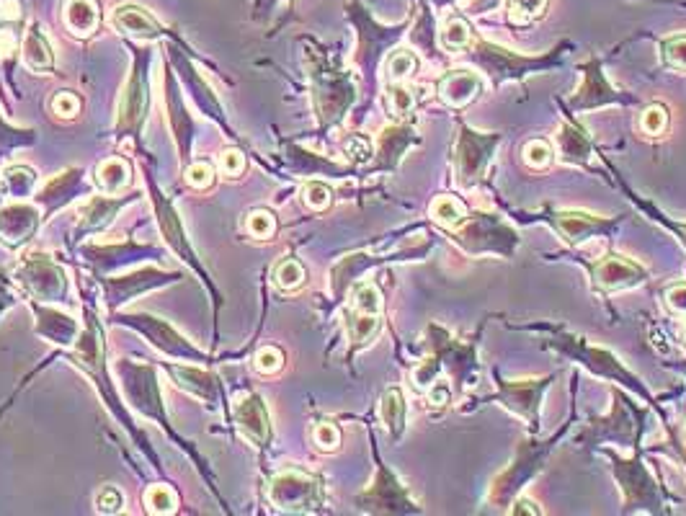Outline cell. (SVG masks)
I'll return each instance as SVG.
<instances>
[{"label":"cell","mask_w":686,"mask_h":516,"mask_svg":"<svg viewBox=\"0 0 686 516\" xmlns=\"http://www.w3.org/2000/svg\"><path fill=\"white\" fill-rule=\"evenodd\" d=\"M434 3H439V6H441V3H447V0H434Z\"/></svg>","instance_id":"cell-59"},{"label":"cell","mask_w":686,"mask_h":516,"mask_svg":"<svg viewBox=\"0 0 686 516\" xmlns=\"http://www.w3.org/2000/svg\"><path fill=\"white\" fill-rule=\"evenodd\" d=\"M472 44V31L462 16H449L441 26V47L449 52H462Z\"/></svg>","instance_id":"cell-29"},{"label":"cell","mask_w":686,"mask_h":516,"mask_svg":"<svg viewBox=\"0 0 686 516\" xmlns=\"http://www.w3.org/2000/svg\"><path fill=\"white\" fill-rule=\"evenodd\" d=\"M498 140H501L498 135L483 137L478 135V132L462 129L460 142H457V173H460L457 179H460L462 184L470 186L475 184V181H480L485 166H488L490 153H493V148L498 145Z\"/></svg>","instance_id":"cell-8"},{"label":"cell","mask_w":686,"mask_h":516,"mask_svg":"<svg viewBox=\"0 0 686 516\" xmlns=\"http://www.w3.org/2000/svg\"><path fill=\"white\" fill-rule=\"evenodd\" d=\"M132 52H135V68H132L122 99H119V140H137L147 119V111H150V50L135 47Z\"/></svg>","instance_id":"cell-1"},{"label":"cell","mask_w":686,"mask_h":516,"mask_svg":"<svg viewBox=\"0 0 686 516\" xmlns=\"http://www.w3.org/2000/svg\"><path fill=\"white\" fill-rule=\"evenodd\" d=\"M34 140H37V135L31 129H16L0 119V150L16 148V145H31Z\"/></svg>","instance_id":"cell-46"},{"label":"cell","mask_w":686,"mask_h":516,"mask_svg":"<svg viewBox=\"0 0 686 516\" xmlns=\"http://www.w3.org/2000/svg\"><path fill=\"white\" fill-rule=\"evenodd\" d=\"M11 305H16V295H13L11 287H8L6 277L0 274V313L6 308H11Z\"/></svg>","instance_id":"cell-55"},{"label":"cell","mask_w":686,"mask_h":516,"mask_svg":"<svg viewBox=\"0 0 686 516\" xmlns=\"http://www.w3.org/2000/svg\"><path fill=\"white\" fill-rule=\"evenodd\" d=\"M117 323H124V326L135 328L137 333L150 341L158 351L168 354L173 359H184V362H207V354L202 349H196L191 341H186L181 333L176 331L173 326H168L166 320L155 318L150 313H135V315H119Z\"/></svg>","instance_id":"cell-4"},{"label":"cell","mask_w":686,"mask_h":516,"mask_svg":"<svg viewBox=\"0 0 686 516\" xmlns=\"http://www.w3.org/2000/svg\"><path fill=\"white\" fill-rule=\"evenodd\" d=\"M31 310L37 315V336L47 338L52 344L62 346V349H70V346L78 344L80 338V323L73 315L62 313L57 308H47V302H31Z\"/></svg>","instance_id":"cell-12"},{"label":"cell","mask_w":686,"mask_h":516,"mask_svg":"<svg viewBox=\"0 0 686 516\" xmlns=\"http://www.w3.org/2000/svg\"><path fill=\"white\" fill-rule=\"evenodd\" d=\"M235 424L240 434L256 447H266L271 442V418L266 403L258 395H248L235 406Z\"/></svg>","instance_id":"cell-15"},{"label":"cell","mask_w":686,"mask_h":516,"mask_svg":"<svg viewBox=\"0 0 686 516\" xmlns=\"http://www.w3.org/2000/svg\"><path fill=\"white\" fill-rule=\"evenodd\" d=\"M320 498H323L320 480L302 470H282L269 483V501L287 514L313 511L320 504Z\"/></svg>","instance_id":"cell-5"},{"label":"cell","mask_w":686,"mask_h":516,"mask_svg":"<svg viewBox=\"0 0 686 516\" xmlns=\"http://www.w3.org/2000/svg\"><path fill=\"white\" fill-rule=\"evenodd\" d=\"M547 382L550 380H527V382H521V385H503L506 406H511L514 411L524 413V416H527L534 426L537 424L539 390H545Z\"/></svg>","instance_id":"cell-26"},{"label":"cell","mask_w":686,"mask_h":516,"mask_svg":"<svg viewBox=\"0 0 686 516\" xmlns=\"http://www.w3.org/2000/svg\"><path fill=\"white\" fill-rule=\"evenodd\" d=\"M111 24L119 34L132 39H140V42H155L166 34L163 24L155 19L153 13L147 8L137 6V3H124L111 11Z\"/></svg>","instance_id":"cell-13"},{"label":"cell","mask_w":686,"mask_h":516,"mask_svg":"<svg viewBox=\"0 0 686 516\" xmlns=\"http://www.w3.org/2000/svg\"><path fill=\"white\" fill-rule=\"evenodd\" d=\"M21 57H24L26 68L34 70V73H47V70L55 68V52L49 47L47 37H44V31L39 24H34L24 34Z\"/></svg>","instance_id":"cell-22"},{"label":"cell","mask_w":686,"mask_h":516,"mask_svg":"<svg viewBox=\"0 0 686 516\" xmlns=\"http://www.w3.org/2000/svg\"><path fill=\"white\" fill-rule=\"evenodd\" d=\"M524 163H527L529 168H534V171H545L552 163V148L545 140L527 142V148H524Z\"/></svg>","instance_id":"cell-43"},{"label":"cell","mask_w":686,"mask_h":516,"mask_svg":"<svg viewBox=\"0 0 686 516\" xmlns=\"http://www.w3.org/2000/svg\"><path fill=\"white\" fill-rule=\"evenodd\" d=\"M416 106V96H413L411 88H405L403 83H392L390 91H387V109H390L392 117H408Z\"/></svg>","instance_id":"cell-39"},{"label":"cell","mask_w":686,"mask_h":516,"mask_svg":"<svg viewBox=\"0 0 686 516\" xmlns=\"http://www.w3.org/2000/svg\"><path fill=\"white\" fill-rule=\"evenodd\" d=\"M305 266L294 258H284L282 264H276L274 269V284L284 292H292V289H300L305 284Z\"/></svg>","instance_id":"cell-34"},{"label":"cell","mask_w":686,"mask_h":516,"mask_svg":"<svg viewBox=\"0 0 686 516\" xmlns=\"http://www.w3.org/2000/svg\"><path fill=\"white\" fill-rule=\"evenodd\" d=\"M416 65H418V60L413 52L395 50L390 57H387L385 73L392 83H403L405 78H411V75L416 73Z\"/></svg>","instance_id":"cell-36"},{"label":"cell","mask_w":686,"mask_h":516,"mask_svg":"<svg viewBox=\"0 0 686 516\" xmlns=\"http://www.w3.org/2000/svg\"><path fill=\"white\" fill-rule=\"evenodd\" d=\"M166 101H168V119H171L173 135L178 142V155L181 160H189L191 153V140H194V122H191L189 111H186L184 99L176 88V78L168 75L166 78Z\"/></svg>","instance_id":"cell-18"},{"label":"cell","mask_w":686,"mask_h":516,"mask_svg":"<svg viewBox=\"0 0 686 516\" xmlns=\"http://www.w3.org/2000/svg\"><path fill=\"white\" fill-rule=\"evenodd\" d=\"M313 442L315 447L323 449V452H336L341 447V431L331 421H323V424H315L313 429Z\"/></svg>","instance_id":"cell-44"},{"label":"cell","mask_w":686,"mask_h":516,"mask_svg":"<svg viewBox=\"0 0 686 516\" xmlns=\"http://www.w3.org/2000/svg\"><path fill=\"white\" fill-rule=\"evenodd\" d=\"M279 230V222H276L274 212L269 209H253L245 217V233L251 235L256 240H271Z\"/></svg>","instance_id":"cell-30"},{"label":"cell","mask_w":686,"mask_h":516,"mask_svg":"<svg viewBox=\"0 0 686 516\" xmlns=\"http://www.w3.org/2000/svg\"><path fill=\"white\" fill-rule=\"evenodd\" d=\"M382 328L380 315H369V313H356L354 318L349 320V336L354 341V346H364L369 344Z\"/></svg>","instance_id":"cell-32"},{"label":"cell","mask_w":686,"mask_h":516,"mask_svg":"<svg viewBox=\"0 0 686 516\" xmlns=\"http://www.w3.org/2000/svg\"><path fill=\"white\" fill-rule=\"evenodd\" d=\"M552 222L558 225L560 233L565 235L568 243H578V240H586L588 235L601 233V230L609 228V222L599 220L594 215H586V212H558L552 217Z\"/></svg>","instance_id":"cell-25"},{"label":"cell","mask_w":686,"mask_h":516,"mask_svg":"<svg viewBox=\"0 0 686 516\" xmlns=\"http://www.w3.org/2000/svg\"><path fill=\"white\" fill-rule=\"evenodd\" d=\"M351 101H354V91H351V83L346 75H315V109H318L323 124L338 122L343 117V111L351 106Z\"/></svg>","instance_id":"cell-9"},{"label":"cell","mask_w":686,"mask_h":516,"mask_svg":"<svg viewBox=\"0 0 686 516\" xmlns=\"http://www.w3.org/2000/svg\"><path fill=\"white\" fill-rule=\"evenodd\" d=\"M168 372H171L173 382L178 387H184L186 393L196 395V398L215 408V403L220 400V380L215 375L204 372L202 367H191V364H184V367H173L171 364Z\"/></svg>","instance_id":"cell-19"},{"label":"cell","mask_w":686,"mask_h":516,"mask_svg":"<svg viewBox=\"0 0 686 516\" xmlns=\"http://www.w3.org/2000/svg\"><path fill=\"white\" fill-rule=\"evenodd\" d=\"M583 135H586V132H581V129H573V127L560 129V135H558L560 153H563L568 160H578V163H583L588 155V140Z\"/></svg>","instance_id":"cell-35"},{"label":"cell","mask_w":686,"mask_h":516,"mask_svg":"<svg viewBox=\"0 0 686 516\" xmlns=\"http://www.w3.org/2000/svg\"><path fill=\"white\" fill-rule=\"evenodd\" d=\"M117 375L122 377L124 395H127L129 403H132L137 411H142V416L155 418L160 426H166L168 429V416L166 408H163V398H160V382L155 367L129 362V359H119Z\"/></svg>","instance_id":"cell-3"},{"label":"cell","mask_w":686,"mask_h":516,"mask_svg":"<svg viewBox=\"0 0 686 516\" xmlns=\"http://www.w3.org/2000/svg\"><path fill=\"white\" fill-rule=\"evenodd\" d=\"M245 168V158L238 153V150H227V153L220 155V171L225 176H238L243 173Z\"/></svg>","instance_id":"cell-51"},{"label":"cell","mask_w":686,"mask_h":516,"mask_svg":"<svg viewBox=\"0 0 686 516\" xmlns=\"http://www.w3.org/2000/svg\"><path fill=\"white\" fill-rule=\"evenodd\" d=\"M6 197H8V189H6V184L0 181V204H3V199H6Z\"/></svg>","instance_id":"cell-58"},{"label":"cell","mask_w":686,"mask_h":516,"mask_svg":"<svg viewBox=\"0 0 686 516\" xmlns=\"http://www.w3.org/2000/svg\"><path fill=\"white\" fill-rule=\"evenodd\" d=\"M380 416L385 429L390 431L392 437H400L405 429V398L398 387H390L385 395H382L380 403Z\"/></svg>","instance_id":"cell-27"},{"label":"cell","mask_w":686,"mask_h":516,"mask_svg":"<svg viewBox=\"0 0 686 516\" xmlns=\"http://www.w3.org/2000/svg\"><path fill=\"white\" fill-rule=\"evenodd\" d=\"M186 181L199 191L209 189V186L215 184V168L209 166L207 160H196V163L189 166V171H186Z\"/></svg>","instance_id":"cell-47"},{"label":"cell","mask_w":686,"mask_h":516,"mask_svg":"<svg viewBox=\"0 0 686 516\" xmlns=\"http://www.w3.org/2000/svg\"><path fill=\"white\" fill-rule=\"evenodd\" d=\"M302 202L313 212H323V209L331 207L333 191L325 184H320V181H307L305 189H302Z\"/></svg>","instance_id":"cell-41"},{"label":"cell","mask_w":686,"mask_h":516,"mask_svg":"<svg viewBox=\"0 0 686 516\" xmlns=\"http://www.w3.org/2000/svg\"><path fill=\"white\" fill-rule=\"evenodd\" d=\"M661 50L663 60H666L668 65L686 70V34H681V37H668L666 42L661 44Z\"/></svg>","instance_id":"cell-48"},{"label":"cell","mask_w":686,"mask_h":516,"mask_svg":"<svg viewBox=\"0 0 686 516\" xmlns=\"http://www.w3.org/2000/svg\"><path fill=\"white\" fill-rule=\"evenodd\" d=\"M16 282L37 302H47V305L70 302L68 274L47 253H26L21 264L16 266Z\"/></svg>","instance_id":"cell-2"},{"label":"cell","mask_w":686,"mask_h":516,"mask_svg":"<svg viewBox=\"0 0 686 516\" xmlns=\"http://www.w3.org/2000/svg\"><path fill=\"white\" fill-rule=\"evenodd\" d=\"M147 181H150V194H153V202H155V215H158V225H160V230H163V238H166V243L178 253V256L186 258V264L194 266V269L199 271L204 279H207V271L199 266V261H196V253L191 251L189 240H186V230H184V225H181V220H178L176 209H173L171 204L163 199V194H160L158 186L153 184V179H147Z\"/></svg>","instance_id":"cell-11"},{"label":"cell","mask_w":686,"mask_h":516,"mask_svg":"<svg viewBox=\"0 0 686 516\" xmlns=\"http://www.w3.org/2000/svg\"><path fill=\"white\" fill-rule=\"evenodd\" d=\"M21 19H24L21 0H0V21L3 24H19Z\"/></svg>","instance_id":"cell-52"},{"label":"cell","mask_w":686,"mask_h":516,"mask_svg":"<svg viewBox=\"0 0 686 516\" xmlns=\"http://www.w3.org/2000/svg\"><path fill=\"white\" fill-rule=\"evenodd\" d=\"M547 0H506V13L514 24H532L545 16Z\"/></svg>","instance_id":"cell-33"},{"label":"cell","mask_w":686,"mask_h":516,"mask_svg":"<svg viewBox=\"0 0 686 516\" xmlns=\"http://www.w3.org/2000/svg\"><path fill=\"white\" fill-rule=\"evenodd\" d=\"M351 302H354L356 313H369V315L382 313V295H380V289L374 287L372 282L356 284L354 295H351Z\"/></svg>","instance_id":"cell-37"},{"label":"cell","mask_w":686,"mask_h":516,"mask_svg":"<svg viewBox=\"0 0 686 516\" xmlns=\"http://www.w3.org/2000/svg\"><path fill=\"white\" fill-rule=\"evenodd\" d=\"M171 55H173V60H176L178 70H181V78L186 80L189 91L194 93V99H196V104H199V109H202L204 114H209L212 119H217L220 124H225V119H222V114H220V104H217V99H215V93L209 91L207 83H202V78H199V75H196V70L191 68V62L186 60L184 52L171 50Z\"/></svg>","instance_id":"cell-21"},{"label":"cell","mask_w":686,"mask_h":516,"mask_svg":"<svg viewBox=\"0 0 686 516\" xmlns=\"http://www.w3.org/2000/svg\"><path fill=\"white\" fill-rule=\"evenodd\" d=\"M34 197H37V204L42 207L44 217H49L57 209L68 207L78 197H91V184L86 181V173L78 171V168H70V171L55 176Z\"/></svg>","instance_id":"cell-10"},{"label":"cell","mask_w":686,"mask_h":516,"mask_svg":"<svg viewBox=\"0 0 686 516\" xmlns=\"http://www.w3.org/2000/svg\"><path fill=\"white\" fill-rule=\"evenodd\" d=\"M640 129L643 135L650 137H661L663 132L668 129V109L661 104H653L640 114Z\"/></svg>","instance_id":"cell-40"},{"label":"cell","mask_w":686,"mask_h":516,"mask_svg":"<svg viewBox=\"0 0 686 516\" xmlns=\"http://www.w3.org/2000/svg\"><path fill=\"white\" fill-rule=\"evenodd\" d=\"M666 302L671 305V310H679L686 313V284H676L666 292Z\"/></svg>","instance_id":"cell-53"},{"label":"cell","mask_w":686,"mask_h":516,"mask_svg":"<svg viewBox=\"0 0 686 516\" xmlns=\"http://www.w3.org/2000/svg\"><path fill=\"white\" fill-rule=\"evenodd\" d=\"M431 217H434L436 222H441V225L452 228V225H462V222H467V209H465V204L457 202L454 197H439V199H434V204H431Z\"/></svg>","instance_id":"cell-31"},{"label":"cell","mask_w":686,"mask_h":516,"mask_svg":"<svg viewBox=\"0 0 686 516\" xmlns=\"http://www.w3.org/2000/svg\"><path fill=\"white\" fill-rule=\"evenodd\" d=\"M129 202H135V197H88V202L78 209V233H101L114 222L117 212H122Z\"/></svg>","instance_id":"cell-17"},{"label":"cell","mask_w":686,"mask_h":516,"mask_svg":"<svg viewBox=\"0 0 686 516\" xmlns=\"http://www.w3.org/2000/svg\"><path fill=\"white\" fill-rule=\"evenodd\" d=\"M645 279V269L625 256H607L594 266V284L604 292L635 287Z\"/></svg>","instance_id":"cell-16"},{"label":"cell","mask_w":686,"mask_h":516,"mask_svg":"<svg viewBox=\"0 0 686 516\" xmlns=\"http://www.w3.org/2000/svg\"><path fill=\"white\" fill-rule=\"evenodd\" d=\"M511 514H532V516H537V514H542V511L534 506V501H529V498H519L514 504V509H511Z\"/></svg>","instance_id":"cell-56"},{"label":"cell","mask_w":686,"mask_h":516,"mask_svg":"<svg viewBox=\"0 0 686 516\" xmlns=\"http://www.w3.org/2000/svg\"><path fill=\"white\" fill-rule=\"evenodd\" d=\"M343 153L349 155L354 163H367V160L372 158V142L362 135H354L343 142Z\"/></svg>","instance_id":"cell-50"},{"label":"cell","mask_w":686,"mask_h":516,"mask_svg":"<svg viewBox=\"0 0 686 516\" xmlns=\"http://www.w3.org/2000/svg\"><path fill=\"white\" fill-rule=\"evenodd\" d=\"M83 256H86L88 264H93L96 271H114L119 266L135 264V261H145V258H166V253L158 251V248L150 246H135V243H124V246H109V248H98V246H86L83 248Z\"/></svg>","instance_id":"cell-14"},{"label":"cell","mask_w":686,"mask_h":516,"mask_svg":"<svg viewBox=\"0 0 686 516\" xmlns=\"http://www.w3.org/2000/svg\"><path fill=\"white\" fill-rule=\"evenodd\" d=\"M37 171L29 166H11L3 173V184L8 189V197L13 199H29L31 194H37Z\"/></svg>","instance_id":"cell-28"},{"label":"cell","mask_w":686,"mask_h":516,"mask_svg":"<svg viewBox=\"0 0 686 516\" xmlns=\"http://www.w3.org/2000/svg\"><path fill=\"white\" fill-rule=\"evenodd\" d=\"M178 279H181V274H168V271L153 269V266H145V269L135 271V274H127V277L104 279L106 308L117 310L119 305L129 302L132 297L142 295L147 289L166 287V284L178 282Z\"/></svg>","instance_id":"cell-7"},{"label":"cell","mask_w":686,"mask_h":516,"mask_svg":"<svg viewBox=\"0 0 686 516\" xmlns=\"http://www.w3.org/2000/svg\"><path fill=\"white\" fill-rule=\"evenodd\" d=\"M96 186L101 189V194H109V197H117L132 184V166H129L127 158H106L96 166V176H93Z\"/></svg>","instance_id":"cell-24"},{"label":"cell","mask_w":686,"mask_h":516,"mask_svg":"<svg viewBox=\"0 0 686 516\" xmlns=\"http://www.w3.org/2000/svg\"><path fill=\"white\" fill-rule=\"evenodd\" d=\"M49 109H52V114H57V117H62V119H75L80 114V109H83V101H80L78 93L60 91L52 96Z\"/></svg>","instance_id":"cell-42"},{"label":"cell","mask_w":686,"mask_h":516,"mask_svg":"<svg viewBox=\"0 0 686 516\" xmlns=\"http://www.w3.org/2000/svg\"><path fill=\"white\" fill-rule=\"evenodd\" d=\"M480 88H483L480 86V78L475 73H470V70H452L439 83L441 99L447 101L449 106H454V109H462V106L470 104L480 93Z\"/></svg>","instance_id":"cell-20"},{"label":"cell","mask_w":686,"mask_h":516,"mask_svg":"<svg viewBox=\"0 0 686 516\" xmlns=\"http://www.w3.org/2000/svg\"><path fill=\"white\" fill-rule=\"evenodd\" d=\"M96 509L101 511V514H119V511L124 509V496L119 493V488H101V493L96 496Z\"/></svg>","instance_id":"cell-49"},{"label":"cell","mask_w":686,"mask_h":516,"mask_svg":"<svg viewBox=\"0 0 686 516\" xmlns=\"http://www.w3.org/2000/svg\"><path fill=\"white\" fill-rule=\"evenodd\" d=\"M145 506L150 514H173L178 509V498L173 488L153 486L145 493Z\"/></svg>","instance_id":"cell-38"},{"label":"cell","mask_w":686,"mask_h":516,"mask_svg":"<svg viewBox=\"0 0 686 516\" xmlns=\"http://www.w3.org/2000/svg\"><path fill=\"white\" fill-rule=\"evenodd\" d=\"M253 367L261 375H274V372H279L284 367V354L276 346H266V349H261L253 357Z\"/></svg>","instance_id":"cell-45"},{"label":"cell","mask_w":686,"mask_h":516,"mask_svg":"<svg viewBox=\"0 0 686 516\" xmlns=\"http://www.w3.org/2000/svg\"><path fill=\"white\" fill-rule=\"evenodd\" d=\"M42 207L26 199H16L11 204H0V243L11 251H19L37 235L42 225Z\"/></svg>","instance_id":"cell-6"},{"label":"cell","mask_w":686,"mask_h":516,"mask_svg":"<svg viewBox=\"0 0 686 516\" xmlns=\"http://www.w3.org/2000/svg\"><path fill=\"white\" fill-rule=\"evenodd\" d=\"M62 21L75 37H91L101 24V11L96 0H68L62 8Z\"/></svg>","instance_id":"cell-23"},{"label":"cell","mask_w":686,"mask_h":516,"mask_svg":"<svg viewBox=\"0 0 686 516\" xmlns=\"http://www.w3.org/2000/svg\"><path fill=\"white\" fill-rule=\"evenodd\" d=\"M498 0H470L472 11H485V8H493Z\"/></svg>","instance_id":"cell-57"},{"label":"cell","mask_w":686,"mask_h":516,"mask_svg":"<svg viewBox=\"0 0 686 516\" xmlns=\"http://www.w3.org/2000/svg\"><path fill=\"white\" fill-rule=\"evenodd\" d=\"M429 403L434 408H444V406H447V403H449V387L447 385H439V382H436V385L429 390Z\"/></svg>","instance_id":"cell-54"}]
</instances>
